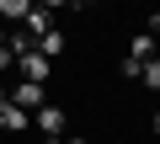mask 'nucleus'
Listing matches in <instances>:
<instances>
[{"label":"nucleus","mask_w":160,"mask_h":144,"mask_svg":"<svg viewBox=\"0 0 160 144\" xmlns=\"http://www.w3.org/2000/svg\"><path fill=\"white\" fill-rule=\"evenodd\" d=\"M32 133L38 139H48V144H64L69 139V117H64V107H43V112H32Z\"/></svg>","instance_id":"1"},{"label":"nucleus","mask_w":160,"mask_h":144,"mask_svg":"<svg viewBox=\"0 0 160 144\" xmlns=\"http://www.w3.org/2000/svg\"><path fill=\"white\" fill-rule=\"evenodd\" d=\"M11 107H22L27 117H32V112H43V107H48V102H43V86H32V80H16V86H11Z\"/></svg>","instance_id":"2"},{"label":"nucleus","mask_w":160,"mask_h":144,"mask_svg":"<svg viewBox=\"0 0 160 144\" xmlns=\"http://www.w3.org/2000/svg\"><path fill=\"white\" fill-rule=\"evenodd\" d=\"M48 69H53V64H48L38 48H32L27 59H16V75H22V80H32V86H43V80H48Z\"/></svg>","instance_id":"3"},{"label":"nucleus","mask_w":160,"mask_h":144,"mask_svg":"<svg viewBox=\"0 0 160 144\" xmlns=\"http://www.w3.org/2000/svg\"><path fill=\"white\" fill-rule=\"evenodd\" d=\"M27 128H32V117H27L22 107H11V102L0 107V133H11V139H16V133H27Z\"/></svg>","instance_id":"4"},{"label":"nucleus","mask_w":160,"mask_h":144,"mask_svg":"<svg viewBox=\"0 0 160 144\" xmlns=\"http://www.w3.org/2000/svg\"><path fill=\"white\" fill-rule=\"evenodd\" d=\"M22 27H27V32H32V37H48V32H53V11H48V6H32V11H27V22H22Z\"/></svg>","instance_id":"5"},{"label":"nucleus","mask_w":160,"mask_h":144,"mask_svg":"<svg viewBox=\"0 0 160 144\" xmlns=\"http://www.w3.org/2000/svg\"><path fill=\"white\" fill-rule=\"evenodd\" d=\"M6 48H11V53H16V59H27V53H32V48H38V37H32V32H27V27H16V32H6Z\"/></svg>","instance_id":"6"},{"label":"nucleus","mask_w":160,"mask_h":144,"mask_svg":"<svg viewBox=\"0 0 160 144\" xmlns=\"http://www.w3.org/2000/svg\"><path fill=\"white\" fill-rule=\"evenodd\" d=\"M64 43H69V37H64V32H59V27H53V32H48V37H38V53H43V59H48V64H53V59H59V53H64Z\"/></svg>","instance_id":"7"},{"label":"nucleus","mask_w":160,"mask_h":144,"mask_svg":"<svg viewBox=\"0 0 160 144\" xmlns=\"http://www.w3.org/2000/svg\"><path fill=\"white\" fill-rule=\"evenodd\" d=\"M32 0H0V22H27Z\"/></svg>","instance_id":"8"},{"label":"nucleus","mask_w":160,"mask_h":144,"mask_svg":"<svg viewBox=\"0 0 160 144\" xmlns=\"http://www.w3.org/2000/svg\"><path fill=\"white\" fill-rule=\"evenodd\" d=\"M128 59H139V64H144V59H155V37H149V32H139V37L128 43Z\"/></svg>","instance_id":"9"},{"label":"nucleus","mask_w":160,"mask_h":144,"mask_svg":"<svg viewBox=\"0 0 160 144\" xmlns=\"http://www.w3.org/2000/svg\"><path fill=\"white\" fill-rule=\"evenodd\" d=\"M139 80H144L149 91H160V59H144V69H139Z\"/></svg>","instance_id":"10"},{"label":"nucleus","mask_w":160,"mask_h":144,"mask_svg":"<svg viewBox=\"0 0 160 144\" xmlns=\"http://www.w3.org/2000/svg\"><path fill=\"white\" fill-rule=\"evenodd\" d=\"M144 32H149V37H160V11H149V16H144Z\"/></svg>","instance_id":"11"},{"label":"nucleus","mask_w":160,"mask_h":144,"mask_svg":"<svg viewBox=\"0 0 160 144\" xmlns=\"http://www.w3.org/2000/svg\"><path fill=\"white\" fill-rule=\"evenodd\" d=\"M64 144H86V139H80V133H69V139H64Z\"/></svg>","instance_id":"12"},{"label":"nucleus","mask_w":160,"mask_h":144,"mask_svg":"<svg viewBox=\"0 0 160 144\" xmlns=\"http://www.w3.org/2000/svg\"><path fill=\"white\" fill-rule=\"evenodd\" d=\"M155 133H160V112H155Z\"/></svg>","instance_id":"13"},{"label":"nucleus","mask_w":160,"mask_h":144,"mask_svg":"<svg viewBox=\"0 0 160 144\" xmlns=\"http://www.w3.org/2000/svg\"><path fill=\"white\" fill-rule=\"evenodd\" d=\"M32 144H48V139H32Z\"/></svg>","instance_id":"14"}]
</instances>
